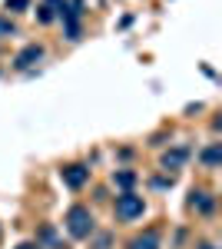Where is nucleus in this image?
Segmentation results:
<instances>
[{"label": "nucleus", "instance_id": "nucleus-1", "mask_svg": "<svg viewBox=\"0 0 222 249\" xmlns=\"http://www.w3.org/2000/svg\"><path fill=\"white\" fill-rule=\"evenodd\" d=\"M67 232L73 236V239H90L93 230H96V219H93V213L86 206H70L67 210Z\"/></svg>", "mask_w": 222, "mask_h": 249}, {"label": "nucleus", "instance_id": "nucleus-2", "mask_svg": "<svg viewBox=\"0 0 222 249\" xmlns=\"http://www.w3.org/2000/svg\"><path fill=\"white\" fill-rule=\"evenodd\" d=\"M113 213H116V219H123V223H133V219H139L143 213H146V199L139 196V193H120L116 196V203H113Z\"/></svg>", "mask_w": 222, "mask_h": 249}, {"label": "nucleus", "instance_id": "nucleus-3", "mask_svg": "<svg viewBox=\"0 0 222 249\" xmlns=\"http://www.w3.org/2000/svg\"><path fill=\"white\" fill-rule=\"evenodd\" d=\"M60 179H63L70 190H80V186L90 179V170H86L83 163H70V166H63V170H60Z\"/></svg>", "mask_w": 222, "mask_h": 249}, {"label": "nucleus", "instance_id": "nucleus-4", "mask_svg": "<svg viewBox=\"0 0 222 249\" xmlns=\"http://www.w3.org/2000/svg\"><path fill=\"white\" fill-rule=\"evenodd\" d=\"M37 60H43V47H40V43H27L17 57H14V67H17V70H27V67H34Z\"/></svg>", "mask_w": 222, "mask_h": 249}, {"label": "nucleus", "instance_id": "nucleus-5", "mask_svg": "<svg viewBox=\"0 0 222 249\" xmlns=\"http://www.w3.org/2000/svg\"><path fill=\"white\" fill-rule=\"evenodd\" d=\"M212 206H216V199H212L205 190H189V210L209 216V213H212Z\"/></svg>", "mask_w": 222, "mask_h": 249}, {"label": "nucleus", "instance_id": "nucleus-6", "mask_svg": "<svg viewBox=\"0 0 222 249\" xmlns=\"http://www.w3.org/2000/svg\"><path fill=\"white\" fill-rule=\"evenodd\" d=\"M126 249H159V230H146L139 232V236H133Z\"/></svg>", "mask_w": 222, "mask_h": 249}, {"label": "nucleus", "instance_id": "nucleus-7", "mask_svg": "<svg viewBox=\"0 0 222 249\" xmlns=\"http://www.w3.org/2000/svg\"><path fill=\"white\" fill-rule=\"evenodd\" d=\"M186 160H189V146H176L172 153L163 156V166H166V170H179Z\"/></svg>", "mask_w": 222, "mask_h": 249}, {"label": "nucleus", "instance_id": "nucleus-8", "mask_svg": "<svg viewBox=\"0 0 222 249\" xmlns=\"http://www.w3.org/2000/svg\"><path fill=\"white\" fill-rule=\"evenodd\" d=\"M219 156H222V146L219 143H209L203 153H199V160L205 163V170H216V166H219Z\"/></svg>", "mask_w": 222, "mask_h": 249}, {"label": "nucleus", "instance_id": "nucleus-9", "mask_svg": "<svg viewBox=\"0 0 222 249\" xmlns=\"http://www.w3.org/2000/svg\"><path fill=\"white\" fill-rule=\"evenodd\" d=\"M56 10H60V7H53V3H47V0H43V3L37 7V20H40V23H53Z\"/></svg>", "mask_w": 222, "mask_h": 249}, {"label": "nucleus", "instance_id": "nucleus-10", "mask_svg": "<svg viewBox=\"0 0 222 249\" xmlns=\"http://www.w3.org/2000/svg\"><path fill=\"white\" fill-rule=\"evenodd\" d=\"M113 183H120V186H133V183H136V173H113Z\"/></svg>", "mask_w": 222, "mask_h": 249}, {"label": "nucleus", "instance_id": "nucleus-11", "mask_svg": "<svg viewBox=\"0 0 222 249\" xmlns=\"http://www.w3.org/2000/svg\"><path fill=\"white\" fill-rule=\"evenodd\" d=\"M27 7H30V0H7V10L10 14H23Z\"/></svg>", "mask_w": 222, "mask_h": 249}, {"label": "nucleus", "instance_id": "nucleus-12", "mask_svg": "<svg viewBox=\"0 0 222 249\" xmlns=\"http://www.w3.org/2000/svg\"><path fill=\"white\" fill-rule=\"evenodd\" d=\"M17 27H14V20H7V17H0V37H10Z\"/></svg>", "mask_w": 222, "mask_h": 249}, {"label": "nucleus", "instance_id": "nucleus-13", "mask_svg": "<svg viewBox=\"0 0 222 249\" xmlns=\"http://www.w3.org/2000/svg\"><path fill=\"white\" fill-rule=\"evenodd\" d=\"M96 249H110V236H100L96 239Z\"/></svg>", "mask_w": 222, "mask_h": 249}, {"label": "nucleus", "instance_id": "nucleus-14", "mask_svg": "<svg viewBox=\"0 0 222 249\" xmlns=\"http://www.w3.org/2000/svg\"><path fill=\"white\" fill-rule=\"evenodd\" d=\"M17 249H40V246H37V243H20Z\"/></svg>", "mask_w": 222, "mask_h": 249}]
</instances>
